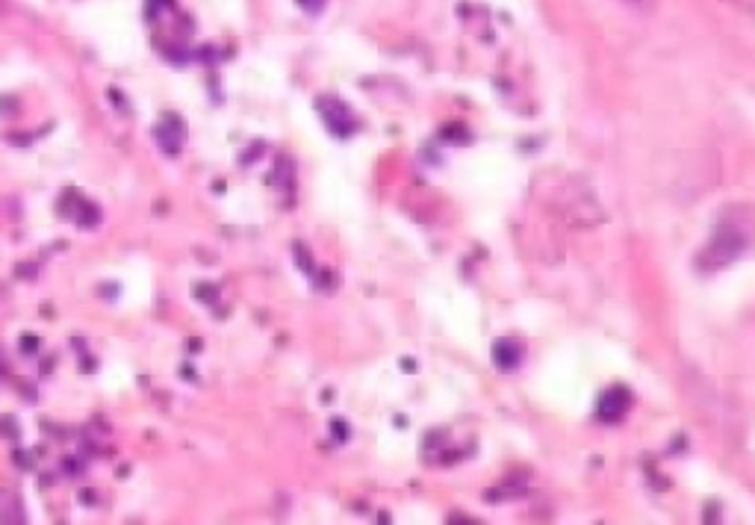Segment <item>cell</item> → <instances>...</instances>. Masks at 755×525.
<instances>
[{"instance_id":"cell-1","label":"cell","mask_w":755,"mask_h":525,"mask_svg":"<svg viewBox=\"0 0 755 525\" xmlns=\"http://www.w3.org/2000/svg\"><path fill=\"white\" fill-rule=\"evenodd\" d=\"M625 407H628V393L620 390V387H614V390H608V393L602 395V402H599V416H602L605 422H617L620 416L625 413Z\"/></svg>"},{"instance_id":"cell-2","label":"cell","mask_w":755,"mask_h":525,"mask_svg":"<svg viewBox=\"0 0 755 525\" xmlns=\"http://www.w3.org/2000/svg\"><path fill=\"white\" fill-rule=\"evenodd\" d=\"M0 519L4 522H21V504H18V496L12 490H0Z\"/></svg>"},{"instance_id":"cell-3","label":"cell","mask_w":755,"mask_h":525,"mask_svg":"<svg viewBox=\"0 0 755 525\" xmlns=\"http://www.w3.org/2000/svg\"><path fill=\"white\" fill-rule=\"evenodd\" d=\"M301 6L307 12H319L322 6H325V0H301Z\"/></svg>"},{"instance_id":"cell-4","label":"cell","mask_w":755,"mask_h":525,"mask_svg":"<svg viewBox=\"0 0 755 525\" xmlns=\"http://www.w3.org/2000/svg\"><path fill=\"white\" fill-rule=\"evenodd\" d=\"M628 4H637V0H628Z\"/></svg>"}]
</instances>
